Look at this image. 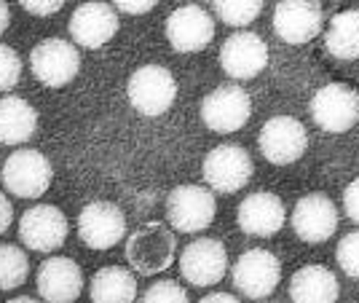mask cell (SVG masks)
<instances>
[{"label": "cell", "mask_w": 359, "mask_h": 303, "mask_svg": "<svg viewBox=\"0 0 359 303\" xmlns=\"http://www.w3.org/2000/svg\"><path fill=\"white\" fill-rule=\"evenodd\" d=\"M177 242L175 234L164 223H142L135 234L126 239V260L142 276H156L158 271H166L175 260Z\"/></svg>", "instance_id": "1"}, {"label": "cell", "mask_w": 359, "mask_h": 303, "mask_svg": "<svg viewBox=\"0 0 359 303\" xmlns=\"http://www.w3.org/2000/svg\"><path fill=\"white\" fill-rule=\"evenodd\" d=\"M51 177H54L51 161L41 151H32V148L11 153L0 169V180L6 185V191L16 198L43 196L51 185Z\"/></svg>", "instance_id": "2"}, {"label": "cell", "mask_w": 359, "mask_h": 303, "mask_svg": "<svg viewBox=\"0 0 359 303\" xmlns=\"http://www.w3.org/2000/svg\"><path fill=\"white\" fill-rule=\"evenodd\" d=\"M126 94L137 113L153 119V116H164L172 107L177 97V83H175V76L161 65H142L129 78Z\"/></svg>", "instance_id": "3"}, {"label": "cell", "mask_w": 359, "mask_h": 303, "mask_svg": "<svg viewBox=\"0 0 359 303\" xmlns=\"http://www.w3.org/2000/svg\"><path fill=\"white\" fill-rule=\"evenodd\" d=\"M30 70L48 89L67 86L81 70V54L65 38H46L30 51Z\"/></svg>", "instance_id": "4"}, {"label": "cell", "mask_w": 359, "mask_h": 303, "mask_svg": "<svg viewBox=\"0 0 359 303\" xmlns=\"http://www.w3.org/2000/svg\"><path fill=\"white\" fill-rule=\"evenodd\" d=\"M215 213V196L201 185H180L166 198V217L180 234H196L210 228Z\"/></svg>", "instance_id": "5"}, {"label": "cell", "mask_w": 359, "mask_h": 303, "mask_svg": "<svg viewBox=\"0 0 359 303\" xmlns=\"http://www.w3.org/2000/svg\"><path fill=\"white\" fill-rule=\"evenodd\" d=\"M252 116V100L239 86H217L201 100V121L217 135L239 132Z\"/></svg>", "instance_id": "6"}, {"label": "cell", "mask_w": 359, "mask_h": 303, "mask_svg": "<svg viewBox=\"0 0 359 303\" xmlns=\"http://www.w3.org/2000/svg\"><path fill=\"white\" fill-rule=\"evenodd\" d=\"M70 223L60 207L35 204L19 217V239L32 252H54L67 239Z\"/></svg>", "instance_id": "7"}, {"label": "cell", "mask_w": 359, "mask_h": 303, "mask_svg": "<svg viewBox=\"0 0 359 303\" xmlns=\"http://www.w3.org/2000/svg\"><path fill=\"white\" fill-rule=\"evenodd\" d=\"M78 236L89 250H110L126 236V215L113 201H91L78 215Z\"/></svg>", "instance_id": "8"}, {"label": "cell", "mask_w": 359, "mask_h": 303, "mask_svg": "<svg viewBox=\"0 0 359 303\" xmlns=\"http://www.w3.org/2000/svg\"><path fill=\"white\" fill-rule=\"evenodd\" d=\"M255 172L250 153L239 145H220L204 159V180L217 194H236L241 191Z\"/></svg>", "instance_id": "9"}, {"label": "cell", "mask_w": 359, "mask_h": 303, "mask_svg": "<svg viewBox=\"0 0 359 303\" xmlns=\"http://www.w3.org/2000/svg\"><path fill=\"white\" fill-rule=\"evenodd\" d=\"M257 145L260 153L269 159L271 164H292L298 161L300 156L306 153L309 145V135H306V126L292 119V116H276L271 121L263 123L260 137H257Z\"/></svg>", "instance_id": "10"}, {"label": "cell", "mask_w": 359, "mask_h": 303, "mask_svg": "<svg viewBox=\"0 0 359 303\" xmlns=\"http://www.w3.org/2000/svg\"><path fill=\"white\" fill-rule=\"evenodd\" d=\"M228 252L217 239H196L180 255V274L194 288H212L225 276Z\"/></svg>", "instance_id": "11"}, {"label": "cell", "mask_w": 359, "mask_h": 303, "mask_svg": "<svg viewBox=\"0 0 359 303\" xmlns=\"http://www.w3.org/2000/svg\"><path fill=\"white\" fill-rule=\"evenodd\" d=\"M282 279V266L269 250H247L233 266V285L247 298H269Z\"/></svg>", "instance_id": "12"}, {"label": "cell", "mask_w": 359, "mask_h": 303, "mask_svg": "<svg viewBox=\"0 0 359 303\" xmlns=\"http://www.w3.org/2000/svg\"><path fill=\"white\" fill-rule=\"evenodd\" d=\"M311 116L314 121L332 135H341L351 129L359 116V94L346 83H327L319 89L311 100Z\"/></svg>", "instance_id": "13"}, {"label": "cell", "mask_w": 359, "mask_h": 303, "mask_svg": "<svg viewBox=\"0 0 359 303\" xmlns=\"http://www.w3.org/2000/svg\"><path fill=\"white\" fill-rule=\"evenodd\" d=\"M269 65V46L255 32H233L220 48V67L236 81L260 76Z\"/></svg>", "instance_id": "14"}, {"label": "cell", "mask_w": 359, "mask_h": 303, "mask_svg": "<svg viewBox=\"0 0 359 303\" xmlns=\"http://www.w3.org/2000/svg\"><path fill=\"white\" fill-rule=\"evenodd\" d=\"M67 30L73 35V43L83 48H102L118 32V16L113 6H107L102 0H89L73 11Z\"/></svg>", "instance_id": "15"}, {"label": "cell", "mask_w": 359, "mask_h": 303, "mask_svg": "<svg viewBox=\"0 0 359 303\" xmlns=\"http://www.w3.org/2000/svg\"><path fill=\"white\" fill-rule=\"evenodd\" d=\"M215 38L212 16L198 6H182L166 19V41L180 54H194L207 48Z\"/></svg>", "instance_id": "16"}, {"label": "cell", "mask_w": 359, "mask_h": 303, "mask_svg": "<svg viewBox=\"0 0 359 303\" xmlns=\"http://www.w3.org/2000/svg\"><path fill=\"white\" fill-rule=\"evenodd\" d=\"M35 288L43 301H75L83 292V271L73 258H46L35 276Z\"/></svg>", "instance_id": "17"}, {"label": "cell", "mask_w": 359, "mask_h": 303, "mask_svg": "<svg viewBox=\"0 0 359 303\" xmlns=\"http://www.w3.org/2000/svg\"><path fill=\"white\" fill-rule=\"evenodd\" d=\"M273 30L287 43H306L322 30L319 0H282L273 11Z\"/></svg>", "instance_id": "18"}, {"label": "cell", "mask_w": 359, "mask_h": 303, "mask_svg": "<svg viewBox=\"0 0 359 303\" xmlns=\"http://www.w3.org/2000/svg\"><path fill=\"white\" fill-rule=\"evenodd\" d=\"M292 228L303 242L319 244L327 242L330 236L335 234L338 228V213H335V204L322 194H311V196H303L295 204V213H292Z\"/></svg>", "instance_id": "19"}, {"label": "cell", "mask_w": 359, "mask_h": 303, "mask_svg": "<svg viewBox=\"0 0 359 303\" xmlns=\"http://www.w3.org/2000/svg\"><path fill=\"white\" fill-rule=\"evenodd\" d=\"M285 217L282 198L269 191H257L239 204V228L250 236H273L285 226Z\"/></svg>", "instance_id": "20"}, {"label": "cell", "mask_w": 359, "mask_h": 303, "mask_svg": "<svg viewBox=\"0 0 359 303\" xmlns=\"http://www.w3.org/2000/svg\"><path fill=\"white\" fill-rule=\"evenodd\" d=\"M38 129V110L16 94L0 97V142L3 145H22Z\"/></svg>", "instance_id": "21"}, {"label": "cell", "mask_w": 359, "mask_h": 303, "mask_svg": "<svg viewBox=\"0 0 359 303\" xmlns=\"http://www.w3.org/2000/svg\"><path fill=\"white\" fill-rule=\"evenodd\" d=\"M290 295L298 303H332L338 298V279L325 266H303L290 282Z\"/></svg>", "instance_id": "22"}, {"label": "cell", "mask_w": 359, "mask_h": 303, "mask_svg": "<svg viewBox=\"0 0 359 303\" xmlns=\"http://www.w3.org/2000/svg\"><path fill=\"white\" fill-rule=\"evenodd\" d=\"M91 301L97 303H126L137 298L135 274L121 266H105L94 274L89 288Z\"/></svg>", "instance_id": "23"}, {"label": "cell", "mask_w": 359, "mask_h": 303, "mask_svg": "<svg viewBox=\"0 0 359 303\" xmlns=\"http://www.w3.org/2000/svg\"><path fill=\"white\" fill-rule=\"evenodd\" d=\"M325 46L338 60H357L359 57V11H341L330 22Z\"/></svg>", "instance_id": "24"}, {"label": "cell", "mask_w": 359, "mask_h": 303, "mask_svg": "<svg viewBox=\"0 0 359 303\" xmlns=\"http://www.w3.org/2000/svg\"><path fill=\"white\" fill-rule=\"evenodd\" d=\"M30 260L22 247L16 244H0V292H11L27 282Z\"/></svg>", "instance_id": "25"}, {"label": "cell", "mask_w": 359, "mask_h": 303, "mask_svg": "<svg viewBox=\"0 0 359 303\" xmlns=\"http://www.w3.org/2000/svg\"><path fill=\"white\" fill-rule=\"evenodd\" d=\"M212 6H215V14L220 16L225 25L244 27L257 19L263 0H212Z\"/></svg>", "instance_id": "26"}, {"label": "cell", "mask_w": 359, "mask_h": 303, "mask_svg": "<svg viewBox=\"0 0 359 303\" xmlns=\"http://www.w3.org/2000/svg\"><path fill=\"white\" fill-rule=\"evenodd\" d=\"M22 78V60L11 46L0 43V91H11Z\"/></svg>", "instance_id": "27"}, {"label": "cell", "mask_w": 359, "mask_h": 303, "mask_svg": "<svg viewBox=\"0 0 359 303\" xmlns=\"http://www.w3.org/2000/svg\"><path fill=\"white\" fill-rule=\"evenodd\" d=\"M142 298L148 303H185L188 301V292L180 288L175 279H164V282L150 285Z\"/></svg>", "instance_id": "28"}, {"label": "cell", "mask_w": 359, "mask_h": 303, "mask_svg": "<svg viewBox=\"0 0 359 303\" xmlns=\"http://www.w3.org/2000/svg\"><path fill=\"white\" fill-rule=\"evenodd\" d=\"M338 263H341V269L348 276L359 279V231L341 239V244H338Z\"/></svg>", "instance_id": "29"}, {"label": "cell", "mask_w": 359, "mask_h": 303, "mask_svg": "<svg viewBox=\"0 0 359 303\" xmlns=\"http://www.w3.org/2000/svg\"><path fill=\"white\" fill-rule=\"evenodd\" d=\"M19 3L32 16H51L65 6V0H19Z\"/></svg>", "instance_id": "30"}, {"label": "cell", "mask_w": 359, "mask_h": 303, "mask_svg": "<svg viewBox=\"0 0 359 303\" xmlns=\"http://www.w3.org/2000/svg\"><path fill=\"white\" fill-rule=\"evenodd\" d=\"M116 3V8L118 11H123V14H132V16H137V14H148L150 8L158 3V0H113Z\"/></svg>", "instance_id": "31"}, {"label": "cell", "mask_w": 359, "mask_h": 303, "mask_svg": "<svg viewBox=\"0 0 359 303\" xmlns=\"http://www.w3.org/2000/svg\"><path fill=\"white\" fill-rule=\"evenodd\" d=\"M344 204H346V213L351 215V220H357L359 223V177L346 188Z\"/></svg>", "instance_id": "32"}, {"label": "cell", "mask_w": 359, "mask_h": 303, "mask_svg": "<svg viewBox=\"0 0 359 303\" xmlns=\"http://www.w3.org/2000/svg\"><path fill=\"white\" fill-rule=\"evenodd\" d=\"M11 223H14V204L8 201L6 194H0V236L8 231Z\"/></svg>", "instance_id": "33"}, {"label": "cell", "mask_w": 359, "mask_h": 303, "mask_svg": "<svg viewBox=\"0 0 359 303\" xmlns=\"http://www.w3.org/2000/svg\"><path fill=\"white\" fill-rule=\"evenodd\" d=\"M8 25H11V11H8V3H6V0H0V35L8 30Z\"/></svg>", "instance_id": "34"}, {"label": "cell", "mask_w": 359, "mask_h": 303, "mask_svg": "<svg viewBox=\"0 0 359 303\" xmlns=\"http://www.w3.org/2000/svg\"><path fill=\"white\" fill-rule=\"evenodd\" d=\"M204 303H212V301H223V303H236V295H231V292H210V295H204L201 298Z\"/></svg>", "instance_id": "35"}, {"label": "cell", "mask_w": 359, "mask_h": 303, "mask_svg": "<svg viewBox=\"0 0 359 303\" xmlns=\"http://www.w3.org/2000/svg\"><path fill=\"white\" fill-rule=\"evenodd\" d=\"M11 303H32V298H30V295H14V298H11Z\"/></svg>", "instance_id": "36"}]
</instances>
